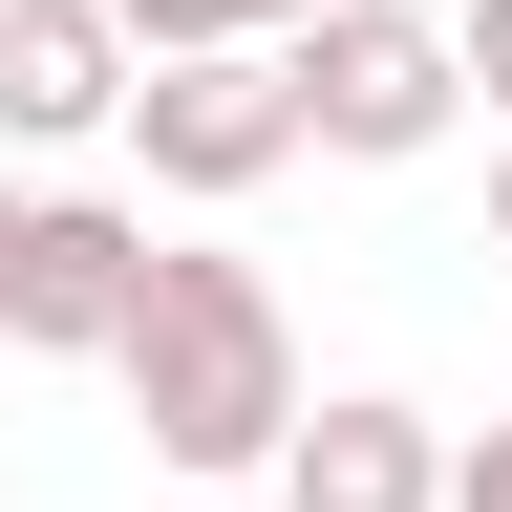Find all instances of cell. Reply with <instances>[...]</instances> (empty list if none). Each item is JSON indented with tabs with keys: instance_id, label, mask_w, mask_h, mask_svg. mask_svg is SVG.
<instances>
[{
	"instance_id": "1",
	"label": "cell",
	"mask_w": 512,
	"mask_h": 512,
	"mask_svg": "<svg viewBox=\"0 0 512 512\" xmlns=\"http://www.w3.org/2000/svg\"><path fill=\"white\" fill-rule=\"evenodd\" d=\"M107 363H128V427H150V470H278V427H299V320L256 256H171L150 235V278H128L107 320Z\"/></svg>"
},
{
	"instance_id": "2",
	"label": "cell",
	"mask_w": 512,
	"mask_h": 512,
	"mask_svg": "<svg viewBox=\"0 0 512 512\" xmlns=\"http://www.w3.org/2000/svg\"><path fill=\"white\" fill-rule=\"evenodd\" d=\"M278 107H299V150H342V171H406V150L470 128L448 22H406V0H299L278 22Z\"/></svg>"
},
{
	"instance_id": "3",
	"label": "cell",
	"mask_w": 512,
	"mask_h": 512,
	"mask_svg": "<svg viewBox=\"0 0 512 512\" xmlns=\"http://www.w3.org/2000/svg\"><path fill=\"white\" fill-rule=\"evenodd\" d=\"M128 150H150V192H256V171H299V107H278V43H171V64H128Z\"/></svg>"
},
{
	"instance_id": "4",
	"label": "cell",
	"mask_w": 512,
	"mask_h": 512,
	"mask_svg": "<svg viewBox=\"0 0 512 512\" xmlns=\"http://www.w3.org/2000/svg\"><path fill=\"white\" fill-rule=\"evenodd\" d=\"M128 278H150V214H128V192H22V256H0V342H43V363H107Z\"/></svg>"
},
{
	"instance_id": "5",
	"label": "cell",
	"mask_w": 512,
	"mask_h": 512,
	"mask_svg": "<svg viewBox=\"0 0 512 512\" xmlns=\"http://www.w3.org/2000/svg\"><path fill=\"white\" fill-rule=\"evenodd\" d=\"M278 512H448V427L384 406V384H342V406L278 427Z\"/></svg>"
},
{
	"instance_id": "6",
	"label": "cell",
	"mask_w": 512,
	"mask_h": 512,
	"mask_svg": "<svg viewBox=\"0 0 512 512\" xmlns=\"http://www.w3.org/2000/svg\"><path fill=\"white\" fill-rule=\"evenodd\" d=\"M128 107V22L107 0H0V150H86Z\"/></svg>"
},
{
	"instance_id": "7",
	"label": "cell",
	"mask_w": 512,
	"mask_h": 512,
	"mask_svg": "<svg viewBox=\"0 0 512 512\" xmlns=\"http://www.w3.org/2000/svg\"><path fill=\"white\" fill-rule=\"evenodd\" d=\"M107 22H128V64H171V43H278L256 0H107Z\"/></svg>"
},
{
	"instance_id": "8",
	"label": "cell",
	"mask_w": 512,
	"mask_h": 512,
	"mask_svg": "<svg viewBox=\"0 0 512 512\" xmlns=\"http://www.w3.org/2000/svg\"><path fill=\"white\" fill-rule=\"evenodd\" d=\"M448 86H470V107H512V0H448Z\"/></svg>"
},
{
	"instance_id": "9",
	"label": "cell",
	"mask_w": 512,
	"mask_h": 512,
	"mask_svg": "<svg viewBox=\"0 0 512 512\" xmlns=\"http://www.w3.org/2000/svg\"><path fill=\"white\" fill-rule=\"evenodd\" d=\"M448 512H512V427H470V448H448Z\"/></svg>"
},
{
	"instance_id": "10",
	"label": "cell",
	"mask_w": 512,
	"mask_h": 512,
	"mask_svg": "<svg viewBox=\"0 0 512 512\" xmlns=\"http://www.w3.org/2000/svg\"><path fill=\"white\" fill-rule=\"evenodd\" d=\"M491 256H512V150H491Z\"/></svg>"
},
{
	"instance_id": "11",
	"label": "cell",
	"mask_w": 512,
	"mask_h": 512,
	"mask_svg": "<svg viewBox=\"0 0 512 512\" xmlns=\"http://www.w3.org/2000/svg\"><path fill=\"white\" fill-rule=\"evenodd\" d=\"M0 256H22V192H0Z\"/></svg>"
},
{
	"instance_id": "12",
	"label": "cell",
	"mask_w": 512,
	"mask_h": 512,
	"mask_svg": "<svg viewBox=\"0 0 512 512\" xmlns=\"http://www.w3.org/2000/svg\"><path fill=\"white\" fill-rule=\"evenodd\" d=\"M256 22H299V0H256Z\"/></svg>"
}]
</instances>
